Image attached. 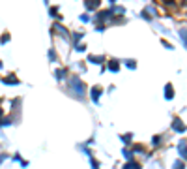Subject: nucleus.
<instances>
[{"instance_id":"nucleus-1","label":"nucleus","mask_w":187,"mask_h":169,"mask_svg":"<svg viewBox=\"0 0 187 169\" xmlns=\"http://www.w3.org/2000/svg\"><path fill=\"white\" fill-rule=\"evenodd\" d=\"M71 84H73V88H75V90H77V94H79V96H82V94H84V92H86V88H84V84H82V81L79 79V77H73V79H71Z\"/></svg>"},{"instance_id":"nucleus-2","label":"nucleus","mask_w":187,"mask_h":169,"mask_svg":"<svg viewBox=\"0 0 187 169\" xmlns=\"http://www.w3.org/2000/svg\"><path fill=\"white\" fill-rule=\"evenodd\" d=\"M172 128H174L176 132H185V124H182V120H180V118H174V122H172Z\"/></svg>"},{"instance_id":"nucleus-3","label":"nucleus","mask_w":187,"mask_h":169,"mask_svg":"<svg viewBox=\"0 0 187 169\" xmlns=\"http://www.w3.org/2000/svg\"><path fill=\"white\" fill-rule=\"evenodd\" d=\"M178 149H180V154H182L183 158H187V143H185V141H180V147H178Z\"/></svg>"},{"instance_id":"nucleus-4","label":"nucleus","mask_w":187,"mask_h":169,"mask_svg":"<svg viewBox=\"0 0 187 169\" xmlns=\"http://www.w3.org/2000/svg\"><path fill=\"white\" fill-rule=\"evenodd\" d=\"M84 6H86L88 10H95V8H99V0H88Z\"/></svg>"},{"instance_id":"nucleus-5","label":"nucleus","mask_w":187,"mask_h":169,"mask_svg":"<svg viewBox=\"0 0 187 169\" xmlns=\"http://www.w3.org/2000/svg\"><path fill=\"white\" fill-rule=\"evenodd\" d=\"M109 70H110V72H118V70H120V64H118L116 60H110V62H109Z\"/></svg>"},{"instance_id":"nucleus-6","label":"nucleus","mask_w":187,"mask_h":169,"mask_svg":"<svg viewBox=\"0 0 187 169\" xmlns=\"http://www.w3.org/2000/svg\"><path fill=\"white\" fill-rule=\"evenodd\" d=\"M165 96H167V100H170V98L174 96V92H172V84H167V87H165Z\"/></svg>"},{"instance_id":"nucleus-7","label":"nucleus","mask_w":187,"mask_h":169,"mask_svg":"<svg viewBox=\"0 0 187 169\" xmlns=\"http://www.w3.org/2000/svg\"><path fill=\"white\" fill-rule=\"evenodd\" d=\"M99 94H101V88H99V87H94V88H92V98H94V102H98Z\"/></svg>"},{"instance_id":"nucleus-8","label":"nucleus","mask_w":187,"mask_h":169,"mask_svg":"<svg viewBox=\"0 0 187 169\" xmlns=\"http://www.w3.org/2000/svg\"><path fill=\"white\" fill-rule=\"evenodd\" d=\"M88 60H90V62H95V64H103V62H105V58H103V56H90Z\"/></svg>"},{"instance_id":"nucleus-9","label":"nucleus","mask_w":187,"mask_h":169,"mask_svg":"<svg viewBox=\"0 0 187 169\" xmlns=\"http://www.w3.org/2000/svg\"><path fill=\"white\" fill-rule=\"evenodd\" d=\"M4 83H8V84H17L19 83V79H15L13 75H10V77H6V79H2Z\"/></svg>"},{"instance_id":"nucleus-10","label":"nucleus","mask_w":187,"mask_h":169,"mask_svg":"<svg viewBox=\"0 0 187 169\" xmlns=\"http://www.w3.org/2000/svg\"><path fill=\"white\" fill-rule=\"evenodd\" d=\"M109 15H110V11H99L98 13V21H105Z\"/></svg>"},{"instance_id":"nucleus-11","label":"nucleus","mask_w":187,"mask_h":169,"mask_svg":"<svg viewBox=\"0 0 187 169\" xmlns=\"http://www.w3.org/2000/svg\"><path fill=\"white\" fill-rule=\"evenodd\" d=\"M122 169H140V167H138V164H135V162H129V164H126Z\"/></svg>"},{"instance_id":"nucleus-12","label":"nucleus","mask_w":187,"mask_h":169,"mask_svg":"<svg viewBox=\"0 0 187 169\" xmlns=\"http://www.w3.org/2000/svg\"><path fill=\"white\" fill-rule=\"evenodd\" d=\"M180 36H182V40H183V45L187 47V28H183V30H180Z\"/></svg>"},{"instance_id":"nucleus-13","label":"nucleus","mask_w":187,"mask_h":169,"mask_svg":"<svg viewBox=\"0 0 187 169\" xmlns=\"http://www.w3.org/2000/svg\"><path fill=\"white\" fill-rule=\"evenodd\" d=\"M56 75H58V79H64V75H66V70H58V72H56Z\"/></svg>"},{"instance_id":"nucleus-14","label":"nucleus","mask_w":187,"mask_h":169,"mask_svg":"<svg viewBox=\"0 0 187 169\" xmlns=\"http://www.w3.org/2000/svg\"><path fill=\"white\" fill-rule=\"evenodd\" d=\"M185 165H183V162H176L174 164V169H183Z\"/></svg>"},{"instance_id":"nucleus-15","label":"nucleus","mask_w":187,"mask_h":169,"mask_svg":"<svg viewBox=\"0 0 187 169\" xmlns=\"http://www.w3.org/2000/svg\"><path fill=\"white\" fill-rule=\"evenodd\" d=\"M122 152H123V156H126V158H131V150H127V149H123Z\"/></svg>"},{"instance_id":"nucleus-16","label":"nucleus","mask_w":187,"mask_h":169,"mask_svg":"<svg viewBox=\"0 0 187 169\" xmlns=\"http://www.w3.org/2000/svg\"><path fill=\"white\" fill-rule=\"evenodd\" d=\"M8 40H10V36H8V34H4V36H2V43H6Z\"/></svg>"},{"instance_id":"nucleus-17","label":"nucleus","mask_w":187,"mask_h":169,"mask_svg":"<svg viewBox=\"0 0 187 169\" xmlns=\"http://www.w3.org/2000/svg\"><path fill=\"white\" fill-rule=\"evenodd\" d=\"M127 68H135V62L133 60H127Z\"/></svg>"},{"instance_id":"nucleus-18","label":"nucleus","mask_w":187,"mask_h":169,"mask_svg":"<svg viewBox=\"0 0 187 169\" xmlns=\"http://www.w3.org/2000/svg\"><path fill=\"white\" fill-rule=\"evenodd\" d=\"M92 165H94L92 169H98V162H95V160H92Z\"/></svg>"},{"instance_id":"nucleus-19","label":"nucleus","mask_w":187,"mask_h":169,"mask_svg":"<svg viewBox=\"0 0 187 169\" xmlns=\"http://www.w3.org/2000/svg\"><path fill=\"white\" fill-rule=\"evenodd\" d=\"M0 117H2V109H0Z\"/></svg>"}]
</instances>
